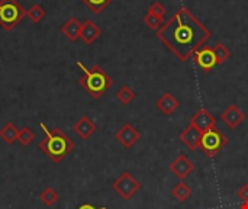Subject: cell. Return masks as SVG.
<instances>
[{"label": "cell", "instance_id": "6da1fadb", "mask_svg": "<svg viewBox=\"0 0 248 209\" xmlns=\"http://www.w3.org/2000/svg\"><path fill=\"white\" fill-rule=\"evenodd\" d=\"M157 36L185 63L211 38V31L187 7H180L157 31Z\"/></svg>", "mask_w": 248, "mask_h": 209}, {"label": "cell", "instance_id": "7a4b0ae2", "mask_svg": "<svg viewBox=\"0 0 248 209\" xmlns=\"http://www.w3.org/2000/svg\"><path fill=\"white\" fill-rule=\"evenodd\" d=\"M39 127L45 134V138L39 143V150L54 163L62 161L74 150V143L60 128H54L52 131H49L42 122L39 124Z\"/></svg>", "mask_w": 248, "mask_h": 209}, {"label": "cell", "instance_id": "3957f363", "mask_svg": "<svg viewBox=\"0 0 248 209\" xmlns=\"http://www.w3.org/2000/svg\"><path fill=\"white\" fill-rule=\"evenodd\" d=\"M77 67L83 70V77L78 79V84L89 93L90 97L99 99L103 96V93L112 86V79L109 74L102 70L100 65L94 64L92 68H87L83 63H77Z\"/></svg>", "mask_w": 248, "mask_h": 209}, {"label": "cell", "instance_id": "277c9868", "mask_svg": "<svg viewBox=\"0 0 248 209\" xmlns=\"http://www.w3.org/2000/svg\"><path fill=\"white\" fill-rule=\"evenodd\" d=\"M26 16V10L17 0H0V26L10 31Z\"/></svg>", "mask_w": 248, "mask_h": 209}, {"label": "cell", "instance_id": "5b68a950", "mask_svg": "<svg viewBox=\"0 0 248 209\" xmlns=\"http://www.w3.org/2000/svg\"><path fill=\"white\" fill-rule=\"evenodd\" d=\"M228 144L227 135H224L219 129L211 128L202 134L201 148L208 157H215L225 145Z\"/></svg>", "mask_w": 248, "mask_h": 209}, {"label": "cell", "instance_id": "8992f818", "mask_svg": "<svg viewBox=\"0 0 248 209\" xmlns=\"http://www.w3.org/2000/svg\"><path fill=\"white\" fill-rule=\"evenodd\" d=\"M113 191L125 201L131 199L141 188V183L134 177L131 172H124L112 185Z\"/></svg>", "mask_w": 248, "mask_h": 209}, {"label": "cell", "instance_id": "52a82bcc", "mask_svg": "<svg viewBox=\"0 0 248 209\" xmlns=\"http://www.w3.org/2000/svg\"><path fill=\"white\" fill-rule=\"evenodd\" d=\"M140 131L132 124H124L115 134V140L125 148H132L140 140Z\"/></svg>", "mask_w": 248, "mask_h": 209}, {"label": "cell", "instance_id": "ba28073f", "mask_svg": "<svg viewBox=\"0 0 248 209\" xmlns=\"http://www.w3.org/2000/svg\"><path fill=\"white\" fill-rule=\"evenodd\" d=\"M193 60H195V63H196L205 73L211 71L215 65H218V61H217L214 48H211V47H201V48L193 54Z\"/></svg>", "mask_w": 248, "mask_h": 209}, {"label": "cell", "instance_id": "9c48e42d", "mask_svg": "<svg viewBox=\"0 0 248 209\" xmlns=\"http://www.w3.org/2000/svg\"><path fill=\"white\" fill-rule=\"evenodd\" d=\"M170 170L171 173L179 179V180H185L193 170H195V164L185 156L180 154L177 159H174L170 164Z\"/></svg>", "mask_w": 248, "mask_h": 209}, {"label": "cell", "instance_id": "30bf717a", "mask_svg": "<svg viewBox=\"0 0 248 209\" xmlns=\"http://www.w3.org/2000/svg\"><path fill=\"white\" fill-rule=\"evenodd\" d=\"M190 124L196 127L201 132H205L211 128H215L217 118L208 109H199L190 119Z\"/></svg>", "mask_w": 248, "mask_h": 209}, {"label": "cell", "instance_id": "8fae6325", "mask_svg": "<svg viewBox=\"0 0 248 209\" xmlns=\"http://www.w3.org/2000/svg\"><path fill=\"white\" fill-rule=\"evenodd\" d=\"M202 134L196 127H193L192 124H189V127L180 134V141L190 150V151H196L201 148V140H202Z\"/></svg>", "mask_w": 248, "mask_h": 209}, {"label": "cell", "instance_id": "7c38bea8", "mask_svg": "<svg viewBox=\"0 0 248 209\" xmlns=\"http://www.w3.org/2000/svg\"><path fill=\"white\" fill-rule=\"evenodd\" d=\"M246 115L244 112L237 106V105H230L221 115V119L225 125H228L231 129H235L241 125V122L244 121Z\"/></svg>", "mask_w": 248, "mask_h": 209}, {"label": "cell", "instance_id": "4fadbf2b", "mask_svg": "<svg viewBox=\"0 0 248 209\" xmlns=\"http://www.w3.org/2000/svg\"><path fill=\"white\" fill-rule=\"evenodd\" d=\"M97 127L96 124L89 118V116H81L74 125H73V131L81 138V140H89L94 132H96Z\"/></svg>", "mask_w": 248, "mask_h": 209}, {"label": "cell", "instance_id": "5bb4252c", "mask_svg": "<svg viewBox=\"0 0 248 209\" xmlns=\"http://www.w3.org/2000/svg\"><path fill=\"white\" fill-rule=\"evenodd\" d=\"M102 31L100 28L92 20V19H87L86 22L81 23V31H80V38L84 44L90 45L93 44L99 36H100Z\"/></svg>", "mask_w": 248, "mask_h": 209}, {"label": "cell", "instance_id": "9a60e30c", "mask_svg": "<svg viewBox=\"0 0 248 209\" xmlns=\"http://www.w3.org/2000/svg\"><path fill=\"white\" fill-rule=\"evenodd\" d=\"M80 31H81V22L77 17H70L67 22L62 23L61 26V32L62 35L70 41V42H76L80 38Z\"/></svg>", "mask_w": 248, "mask_h": 209}, {"label": "cell", "instance_id": "2e32d148", "mask_svg": "<svg viewBox=\"0 0 248 209\" xmlns=\"http://www.w3.org/2000/svg\"><path fill=\"white\" fill-rule=\"evenodd\" d=\"M155 106L164 113V115H173L176 112V109L180 106V102L170 93V92H166L155 103Z\"/></svg>", "mask_w": 248, "mask_h": 209}, {"label": "cell", "instance_id": "e0dca14e", "mask_svg": "<svg viewBox=\"0 0 248 209\" xmlns=\"http://www.w3.org/2000/svg\"><path fill=\"white\" fill-rule=\"evenodd\" d=\"M17 135H19V129L16 128V125H15L13 122H7V124L0 129V138H1L6 144H9V145H12L13 143L17 141Z\"/></svg>", "mask_w": 248, "mask_h": 209}, {"label": "cell", "instance_id": "ac0fdd59", "mask_svg": "<svg viewBox=\"0 0 248 209\" xmlns=\"http://www.w3.org/2000/svg\"><path fill=\"white\" fill-rule=\"evenodd\" d=\"M171 193H173V196L176 198V201H179V202H186V201L192 196V189H190V186H189L187 183L179 182L177 185L173 186Z\"/></svg>", "mask_w": 248, "mask_h": 209}, {"label": "cell", "instance_id": "d6986e66", "mask_svg": "<svg viewBox=\"0 0 248 209\" xmlns=\"http://www.w3.org/2000/svg\"><path fill=\"white\" fill-rule=\"evenodd\" d=\"M58 198H60V195H58L57 191L52 189V188H46V189L42 191L41 195H39V199H41V202H42L45 207H54L55 202L58 201Z\"/></svg>", "mask_w": 248, "mask_h": 209}, {"label": "cell", "instance_id": "ffe728a7", "mask_svg": "<svg viewBox=\"0 0 248 209\" xmlns=\"http://www.w3.org/2000/svg\"><path fill=\"white\" fill-rule=\"evenodd\" d=\"M116 99L122 103V105H129L134 99H135V92L129 87V86H122L118 92H116Z\"/></svg>", "mask_w": 248, "mask_h": 209}, {"label": "cell", "instance_id": "44dd1931", "mask_svg": "<svg viewBox=\"0 0 248 209\" xmlns=\"http://www.w3.org/2000/svg\"><path fill=\"white\" fill-rule=\"evenodd\" d=\"M26 16L33 22V23H39L44 16H45V10L39 6V4H32L28 10H26Z\"/></svg>", "mask_w": 248, "mask_h": 209}, {"label": "cell", "instance_id": "7402d4cb", "mask_svg": "<svg viewBox=\"0 0 248 209\" xmlns=\"http://www.w3.org/2000/svg\"><path fill=\"white\" fill-rule=\"evenodd\" d=\"M214 52H215V57H217L218 64L225 63L231 57V51L222 42H218L217 45H214Z\"/></svg>", "mask_w": 248, "mask_h": 209}, {"label": "cell", "instance_id": "603a6c76", "mask_svg": "<svg viewBox=\"0 0 248 209\" xmlns=\"http://www.w3.org/2000/svg\"><path fill=\"white\" fill-rule=\"evenodd\" d=\"M93 13H100L105 7H108L113 0H81Z\"/></svg>", "mask_w": 248, "mask_h": 209}, {"label": "cell", "instance_id": "cb8c5ba5", "mask_svg": "<svg viewBox=\"0 0 248 209\" xmlns=\"http://www.w3.org/2000/svg\"><path fill=\"white\" fill-rule=\"evenodd\" d=\"M144 23H145L148 28H151V29H154V31H158V29L164 25V17H158V16H155V15L147 12L145 16H144Z\"/></svg>", "mask_w": 248, "mask_h": 209}, {"label": "cell", "instance_id": "d4e9b609", "mask_svg": "<svg viewBox=\"0 0 248 209\" xmlns=\"http://www.w3.org/2000/svg\"><path fill=\"white\" fill-rule=\"evenodd\" d=\"M33 137H35V134H33L28 127H23L22 129H19L17 143H19L22 147H26V145H29V144L33 141Z\"/></svg>", "mask_w": 248, "mask_h": 209}, {"label": "cell", "instance_id": "484cf974", "mask_svg": "<svg viewBox=\"0 0 248 209\" xmlns=\"http://www.w3.org/2000/svg\"><path fill=\"white\" fill-rule=\"evenodd\" d=\"M148 12L153 13V15H155V16H158V17H164V15H166V7L163 6L161 1H154V3L150 6Z\"/></svg>", "mask_w": 248, "mask_h": 209}, {"label": "cell", "instance_id": "4316f807", "mask_svg": "<svg viewBox=\"0 0 248 209\" xmlns=\"http://www.w3.org/2000/svg\"><path fill=\"white\" fill-rule=\"evenodd\" d=\"M237 196L243 201V202H248V183H246L237 193Z\"/></svg>", "mask_w": 248, "mask_h": 209}, {"label": "cell", "instance_id": "83f0119b", "mask_svg": "<svg viewBox=\"0 0 248 209\" xmlns=\"http://www.w3.org/2000/svg\"><path fill=\"white\" fill-rule=\"evenodd\" d=\"M77 209H106L105 207H102V208H96V207H93L92 204H83V205H80Z\"/></svg>", "mask_w": 248, "mask_h": 209}, {"label": "cell", "instance_id": "f1b7e54d", "mask_svg": "<svg viewBox=\"0 0 248 209\" xmlns=\"http://www.w3.org/2000/svg\"><path fill=\"white\" fill-rule=\"evenodd\" d=\"M240 209H248V202H243V204H241V207H240Z\"/></svg>", "mask_w": 248, "mask_h": 209}]
</instances>
